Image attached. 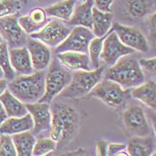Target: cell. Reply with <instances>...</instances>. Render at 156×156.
Here are the masks:
<instances>
[{"label":"cell","mask_w":156,"mask_h":156,"mask_svg":"<svg viewBox=\"0 0 156 156\" xmlns=\"http://www.w3.org/2000/svg\"><path fill=\"white\" fill-rule=\"evenodd\" d=\"M105 74V79L115 81L123 89H132L144 82V74L139 61L128 55L120 58Z\"/></svg>","instance_id":"cell-1"},{"label":"cell","mask_w":156,"mask_h":156,"mask_svg":"<svg viewBox=\"0 0 156 156\" xmlns=\"http://www.w3.org/2000/svg\"><path fill=\"white\" fill-rule=\"evenodd\" d=\"M51 129L50 137L57 144L71 139L79 123V115L72 106L55 103L50 108Z\"/></svg>","instance_id":"cell-2"},{"label":"cell","mask_w":156,"mask_h":156,"mask_svg":"<svg viewBox=\"0 0 156 156\" xmlns=\"http://www.w3.org/2000/svg\"><path fill=\"white\" fill-rule=\"evenodd\" d=\"M46 72L37 71L29 75H19L8 82V90L23 104L38 102L46 91Z\"/></svg>","instance_id":"cell-3"},{"label":"cell","mask_w":156,"mask_h":156,"mask_svg":"<svg viewBox=\"0 0 156 156\" xmlns=\"http://www.w3.org/2000/svg\"><path fill=\"white\" fill-rule=\"evenodd\" d=\"M72 75L70 70L65 68L57 58L51 60L46 73V91L38 102L50 104L69 85L72 80Z\"/></svg>","instance_id":"cell-4"},{"label":"cell","mask_w":156,"mask_h":156,"mask_svg":"<svg viewBox=\"0 0 156 156\" xmlns=\"http://www.w3.org/2000/svg\"><path fill=\"white\" fill-rule=\"evenodd\" d=\"M104 73V66L90 71H75L72 75L71 82L61 92L60 96L65 98H77L89 94L102 80Z\"/></svg>","instance_id":"cell-5"},{"label":"cell","mask_w":156,"mask_h":156,"mask_svg":"<svg viewBox=\"0 0 156 156\" xmlns=\"http://www.w3.org/2000/svg\"><path fill=\"white\" fill-rule=\"evenodd\" d=\"M89 94L114 108L122 106L129 96V89H123L118 83L107 79L101 80Z\"/></svg>","instance_id":"cell-6"},{"label":"cell","mask_w":156,"mask_h":156,"mask_svg":"<svg viewBox=\"0 0 156 156\" xmlns=\"http://www.w3.org/2000/svg\"><path fill=\"white\" fill-rule=\"evenodd\" d=\"M0 35L10 49L25 47L28 39L17 17L12 14L0 17Z\"/></svg>","instance_id":"cell-7"},{"label":"cell","mask_w":156,"mask_h":156,"mask_svg":"<svg viewBox=\"0 0 156 156\" xmlns=\"http://www.w3.org/2000/svg\"><path fill=\"white\" fill-rule=\"evenodd\" d=\"M95 37L90 29L83 26H76L66 37V38L55 48V54L63 52L87 53L90 41Z\"/></svg>","instance_id":"cell-8"},{"label":"cell","mask_w":156,"mask_h":156,"mask_svg":"<svg viewBox=\"0 0 156 156\" xmlns=\"http://www.w3.org/2000/svg\"><path fill=\"white\" fill-rule=\"evenodd\" d=\"M123 122L127 130L133 136H144L151 135V129L141 106L131 105L123 112Z\"/></svg>","instance_id":"cell-9"},{"label":"cell","mask_w":156,"mask_h":156,"mask_svg":"<svg viewBox=\"0 0 156 156\" xmlns=\"http://www.w3.org/2000/svg\"><path fill=\"white\" fill-rule=\"evenodd\" d=\"M133 52L134 50L132 48L125 46L120 41L117 34L111 29L104 40L100 58L106 64L112 66L116 63L120 58L128 55H131Z\"/></svg>","instance_id":"cell-10"},{"label":"cell","mask_w":156,"mask_h":156,"mask_svg":"<svg viewBox=\"0 0 156 156\" xmlns=\"http://www.w3.org/2000/svg\"><path fill=\"white\" fill-rule=\"evenodd\" d=\"M71 30L67 26L58 21H51L45 24L38 31L30 34L33 38L38 39L48 47L56 48L66 38Z\"/></svg>","instance_id":"cell-11"},{"label":"cell","mask_w":156,"mask_h":156,"mask_svg":"<svg viewBox=\"0 0 156 156\" xmlns=\"http://www.w3.org/2000/svg\"><path fill=\"white\" fill-rule=\"evenodd\" d=\"M112 30L117 34L120 41L125 46L132 48L134 51H138L142 53L148 52V41L139 30L117 23L112 26Z\"/></svg>","instance_id":"cell-12"},{"label":"cell","mask_w":156,"mask_h":156,"mask_svg":"<svg viewBox=\"0 0 156 156\" xmlns=\"http://www.w3.org/2000/svg\"><path fill=\"white\" fill-rule=\"evenodd\" d=\"M25 105L34 122L32 133L37 135L46 130H50L51 111L49 104L45 102H36L31 104H25Z\"/></svg>","instance_id":"cell-13"},{"label":"cell","mask_w":156,"mask_h":156,"mask_svg":"<svg viewBox=\"0 0 156 156\" xmlns=\"http://www.w3.org/2000/svg\"><path fill=\"white\" fill-rule=\"evenodd\" d=\"M32 65L36 71H44L47 69L51 62V51L43 42L38 39L29 37L26 43Z\"/></svg>","instance_id":"cell-14"},{"label":"cell","mask_w":156,"mask_h":156,"mask_svg":"<svg viewBox=\"0 0 156 156\" xmlns=\"http://www.w3.org/2000/svg\"><path fill=\"white\" fill-rule=\"evenodd\" d=\"M9 58L11 66L16 74L29 75L33 73L34 68L26 47L11 48L9 51Z\"/></svg>","instance_id":"cell-15"},{"label":"cell","mask_w":156,"mask_h":156,"mask_svg":"<svg viewBox=\"0 0 156 156\" xmlns=\"http://www.w3.org/2000/svg\"><path fill=\"white\" fill-rule=\"evenodd\" d=\"M56 58L70 71H90L92 69L89 55L80 52H63L56 54Z\"/></svg>","instance_id":"cell-16"},{"label":"cell","mask_w":156,"mask_h":156,"mask_svg":"<svg viewBox=\"0 0 156 156\" xmlns=\"http://www.w3.org/2000/svg\"><path fill=\"white\" fill-rule=\"evenodd\" d=\"M156 0H123V9L128 17L143 19L153 13Z\"/></svg>","instance_id":"cell-17"},{"label":"cell","mask_w":156,"mask_h":156,"mask_svg":"<svg viewBox=\"0 0 156 156\" xmlns=\"http://www.w3.org/2000/svg\"><path fill=\"white\" fill-rule=\"evenodd\" d=\"M156 149V143L151 135L138 136H135L129 140L127 151L129 155L150 156L153 155Z\"/></svg>","instance_id":"cell-18"},{"label":"cell","mask_w":156,"mask_h":156,"mask_svg":"<svg viewBox=\"0 0 156 156\" xmlns=\"http://www.w3.org/2000/svg\"><path fill=\"white\" fill-rule=\"evenodd\" d=\"M34 122L29 112L23 117H8L0 126V134L14 135L32 130Z\"/></svg>","instance_id":"cell-19"},{"label":"cell","mask_w":156,"mask_h":156,"mask_svg":"<svg viewBox=\"0 0 156 156\" xmlns=\"http://www.w3.org/2000/svg\"><path fill=\"white\" fill-rule=\"evenodd\" d=\"M131 96L145 105L147 107L156 111V82L150 80L132 88Z\"/></svg>","instance_id":"cell-20"},{"label":"cell","mask_w":156,"mask_h":156,"mask_svg":"<svg viewBox=\"0 0 156 156\" xmlns=\"http://www.w3.org/2000/svg\"><path fill=\"white\" fill-rule=\"evenodd\" d=\"M18 22L27 34H32L38 31L46 24L47 12L41 8H36L32 10L30 14L20 17Z\"/></svg>","instance_id":"cell-21"},{"label":"cell","mask_w":156,"mask_h":156,"mask_svg":"<svg viewBox=\"0 0 156 156\" xmlns=\"http://www.w3.org/2000/svg\"><path fill=\"white\" fill-rule=\"evenodd\" d=\"M93 6H94V0H86L85 2H83V4L74 8L72 17L69 20V23L71 25L83 26L88 29H92Z\"/></svg>","instance_id":"cell-22"},{"label":"cell","mask_w":156,"mask_h":156,"mask_svg":"<svg viewBox=\"0 0 156 156\" xmlns=\"http://www.w3.org/2000/svg\"><path fill=\"white\" fill-rule=\"evenodd\" d=\"M93 18V33L96 37H104L108 34L112 26V13L111 12H103L98 8H92Z\"/></svg>","instance_id":"cell-23"},{"label":"cell","mask_w":156,"mask_h":156,"mask_svg":"<svg viewBox=\"0 0 156 156\" xmlns=\"http://www.w3.org/2000/svg\"><path fill=\"white\" fill-rule=\"evenodd\" d=\"M0 102L8 117H23L29 112L25 104L13 96L8 89L0 96Z\"/></svg>","instance_id":"cell-24"},{"label":"cell","mask_w":156,"mask_h":156,"mask_svg":"<svg viewBox=\"0 0 156 156\" xmlns=\"http://www.w3.org/2000/svg\"><path fill=\"white\" fill-rule=\"evenodd\" d=\"M12 139L17 155H32L33 147L36 143V138L31 130L12 135Z\"/></svg>","instance_id":"cell-25"},{"label":"cell","mask_w":156,"mask_h":156,"mask_svg":"<svg viewBox=\"0 0 156 156\" xmlns=\"http://www.w3.org/2000/svg\"><path fill=\"white\" fill-rule=\"evenodd\" d=\"M76 0H63L60 1L46 9L48 15L59 18L64 21H69L72 15Z\"/></svg>","instance_id":"cell-26"},{"label":"cell","mask_w":156,"mask_h":156,"mask_svg":"<svg viewBox=\"0 0 156 156\" xmlns=\"http://www.w3.org/2000/svg\"><path fill=\"white\" fill-rule=\"evenodd\" d=\"M106 35L104 37H94L88 46V53H89V58H90V62H91V67L93 70L97 69L100 67V54L102 52L103 48V43L105 38Z\"/></svg>","instance_id":"cell-27"},{"label":"cell","mask_w":156,"mask_h":156,"mask_svg":"<svg viewBox=\"0 0 156 156\" xmlns=\"http://www.w3.org/2000/svg\"><path fill=\"white\" fill-rule=\"evenodd\" d=\"M0 67L5 72V79L8 81L12 80L15 78V72L11 66L8 47L5 42L0 43Z\"/></svg>","instance_id":"cell-28"},{"label":"cell","mask_w":156,"mask_h":156,"mask_svg":"<svg viewBox=\"0 0 156 156\" xmlns=\"http://www.w3.org/2000/svg\"><path fill=\"white\" fill-rule=\"evenodd\" d=\"M57 143L53 140L51 137H42L36 140V143L33 147L32 155L41 156L46 155L49 153L56 149Z\"/></svg>","instance_id":"cell-29"},{"label":"cell","mask_w":156,"mask_h":156,"mask_svg":"<svg viewBox=\"0 0 156 156\" xmlns=\"http://www.w3.org/2000/svg\"><path fill=\"white\" fill-rule=\"evenodd\" d=\"M24 5V0H0V17L17 12Z\"/></svg>","instance_id":"cell-30"},{"label":"cell","mask_w":156,"mask_h":156,"mask_svg":"<svg viewBox=\"0 0 156 156\" xmlns=\"http://www.w3.org/2000/svg\"><path fill=\"white\" fill-rule=\"evenodd\" d=\"M16 150L12 143V136L0 134V156H16Z\"/></svg>","instance_id":"cell-31"},{"label":"cell","mask_w":156,"mask_h":156,"mask_svg":"<svg viewBox=\"0 0 156 156\" xmlns=\"http://www.w3.org/2000/svg\"><path fill=\"white\" fill-rule=\"evenodd\" d=\"M139 63L142 69L147 72L149 74L156 76V57L147 58V59H140Z\"/></svg>","instance_id":"cell-32"},{"label":"cell","mask_w":156,"mask_h":156,"mask_svg":"<svg viewBox=\"0 0 156 156\" xmlns=\"http://www.w3.org/2000/svg\"><path fill=\"white\" fill-rule=\"evenodd\" d=\"M127 151V145L120 143H111L108 144V149H107V155H122L123 152ZM125 155V154H124Z\"/></svg>","instance_id":"cell-33"},{"label":"cell","mask_w":156,"mask_h":156,"mask_svg":"<svg viewBox=\"0 0 156 156\" xmlns=\"http://www.w3.org/2000/svg\"><path fill=\"white\" fill-rule=\"evenodd\" d=\"M148 27L150 37H152V39L156 40V11L150 14L148 19Z\"/></svg>","instance_id":"cell-34"},{"label":"cell","mask_w":156,"mask_h":156,"mask_svg":"<svg viewBox=\"0 0 156 156\" xmlns=\"http://www.w3.org/2000/svg\"><path fill=\"white\" fill-rule=\"evenodd\" d=\"M113 0H95L96 7L103 12H111Z\"/></svg>","instance_id":"cell-35"},{"label":"cell","mask_w":156,"mask_h":156,"mask_svg":"<svg viewBox=\"0 0 156 156\" xmlns=\"http://www.w3.org/2000/svg\"><path fill=\"white\" fill-rule=\"evenodd\" d=\"M107 149H108V143L105 140H99L96 145V154L99 156L107 155Z\"/></svg>","instance_id":"cell-36"},{"label":"cell","mask_w":156,"mask_h":156,"mask_svg":"<svg viewBox=\"0 0 156 156\" xmlns=\"http://www.w3.org/2000/svg\"><path fill=\"white\" fill-rule=\"evenodd\" d=\"M7 118H8L7 113H6L5 110L4 108L2 103L0 102V126H1V124H2L5 120H6Z\"/></svg>","instance_id":"cell-37"},{"label":"cell","mask_w":156,"mask_h":156,"mask_svg":"<svg viewBox=\"0 0 156 156\" xmlns=\"http://www.w3.org/2000/svg\"><path fill=\"white\" fill-rule=\"evenodd\" d=\"M8 87V80L4 79H0V96L7 89Z\"/></svg>","instance_id":"cell-38"},{"label":"cell","mask_w":156,"mask_h":156,"mask_svg":"<svg viewBox=\"0 0 156 156\" xmlns=\"http://www.w3.org/2000/svg\"><path fill=\"white\" fill-rule=\"evenodd\" d=\"M150 118L152 120V124H153V128H154V131L156 136V111L151 112H150Z\"/></svg>","instance_id":"cell-39"},{"label":"cell","mask_w":156,"mask_h":156,"mask_svg":"<svg viewBox=\"0 0 156 156\" xmlns=\"http://www.w3.org/2000/svg\"><path fill=\"white\" fill-rule=\"evenodd\" d=\"M5 78V72L3 71V69L0 67V79H4Z\"/></svg>","instance_id":"cell-40"},{"label":"cell","mask_w":156,"mask_h":156,"mask_svg":"<svg viewBox=\"0 0 156 156\" xmlns=\"http://www.w3.org/2000/svg\"><path fill=\"white\" fill-rule=\"evenodd\" d=\"M3 42V38H2V37L0 35V43H2Z\"/></svg>","instance_id":"cell-41"},{"label":"cell","mask_w":156,"mask_h":156,"mask_svg":"<svg viewBox=\"0 0 156 156\" xmlns=\"http://www.w3.org/2000/svg\"><path fill=\"white\" fill-rule=\"evenodd\" d=\"M153 155H155L156 156V149H155V151H154V153L153 154Z\"/></svg>","instance_id":"cell-42"},{"label":"cell","mask_w":156,"mask_h":156,"mask_svg":"<svg viewBox=\"0 0 156 156\" xmlns=\"http://www.w3.org/2000/svg\"><path fill=\"white\" fill-rule=\"evenodd\" d=\"M79 1H80V2H85L86 0H79Z\"/></svg>","instance_id":"cell-43"}]
</instances>
